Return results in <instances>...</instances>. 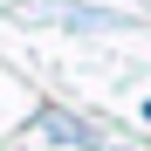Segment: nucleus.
Segmentation results:
<instances>
[{"instance_id": "obj_1", "label": "nucleus", "mask_w": 151, "mask_h": 151, "mask_svg": "<svg viewBox=\"0 0 151 151\" xmlns=\"http://www.w3.org/2000/svg\"><path fill=\"white\" fill-rule=\"evenodd\" d=\"M41 131H48V137H62V144H96L89 124H76V117H62V110H48V117H41Z\"/></svg>"}]
</instances>
